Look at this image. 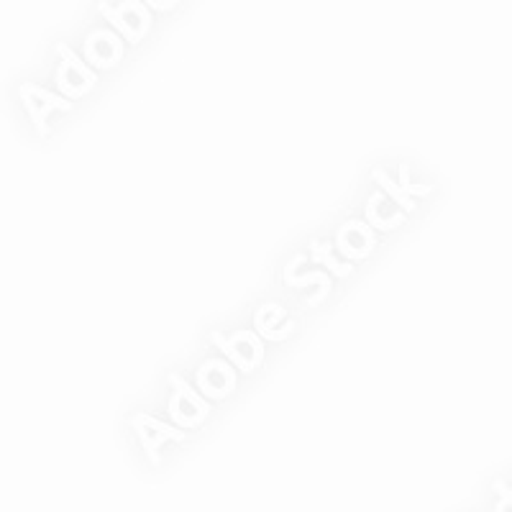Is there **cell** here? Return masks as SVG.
<instances>
[{
  "mask_svg": "<svg viewBox=\"0 0 512 512\" xmlns=\"http://www.w3.org/2000/svg\"><path fill=\"white\" fill-rule=\"evenodd\" d=\"M372 180L377 182L379 190L387 192V195H390V200H395V203L400 205V208L405 210V213H413V210H415V200L410 198L408 192H405V190H402V187H400V182L392 180V177L387 175L384 169H379V167L374 169V172H372Z\"/></svg>",
  "mask_w": 512,
  "mask_h": 512,
  "instance_id": "obj_14",
  "label": "cell"
},
{
  "mask_svg": "<svg viewBox=\"0 0 512 512\" xmlns=\"http://www.w3.org/2000/svg\"><path fill=\"white\" fill-rule=\"evenodd\" d=\"M103 16L105 21L113 26V31L123 36L128 44H139L149 29H152V11L144 3H131V0H121V3H105Z\"/></svg>",
  "mask_w": 512,
  "mask_h": 512,
  "instance_id": "obj_4",
  "label": "cell"
},
{
  "mask_svg": "<svg viewBox=\"0 0 512 512\" xmlns=\"http://www.w3.org/2000/svg\"><path fill=\"white\" fill-rule=\"evenodd\" d=\"M236 372L239 369L228 359H210L195 372V387L205 400H223L236 387Z\"/></svg>",
  "mask_w": 512,
  "mask_h": 512,
  "instance_id": "obj_9",
  "label": "cell"
},
{
  "mask_svg": "<svg viewBox=\"0 0 512 512\" xmlns=\"http://www.w3.org/2000/svg\"><path fill=\"white\" fill-rule=\"evenodd\" d=\"M254 331L264 341H285L295 331V323L280 303H264L254 313Z\"/></svg>",
  "mask_w": 512,
  "mask_h": 512,
  "instance_id": "obj_10",
  "label": "cell"
},
{
  "mask_svg": "<svg viewBox=\"0 0 512 512\" xmlns=\"http://www.w3.org/2000/svg\"><path fill=\"white\" fill-rule=\"evenodd\" d=\"M82 59L93 70H113L123 59V36L111 29L90 31L85 47H82Z\"/></svg>",
  "mask_w": 512,
  "mask_h": 512,
  "instance_id": "obj_8",
  "label": "cell"
},
{
  "mask_svg": "<svg viewBox=\"0 0 512 512\" xmlns=\"http://www.w3.org/2000/svg\"><path fill=\"white\" fill-rule=\"evenodd\" d=\"M364 221H367L374 231H392V228L405 223V210H402L395 200H390L387 192L377 190L374 195H369L367 208H364Z\"/></svg>",
  "mask_w": 512,
  "mask_h": 512,
  "instance_id": "obj_11",
  "label": "cell"
},
{
  "mask_svg": "<svg viewBox=\"0 0 512 512\" xmlns=\"http://www.w3.org/2000/svg\"><path fill=\"white\" fill-rule=\"evenodd\" d=\"M21 103H24L31 123H34V128L41 136L47 134V118L52 113L72 111V100L62 98L59 93H49V90L39 88L34 82H24L21 85Z\"/></svg>",
  "mask_w": 512,
  "mask_h": 512,
  "instance_id": "obj_5",
  "label": "cell"
},
{
  "mask_svg": "<svg viewBox=\"0 0 512 512\" xmlns=\"http://www.w3.org/2000/svg\"><path fill=\"white\" fill-rule=\"evenodd\" d=\"M310 259H313L315 264H320V267H326L328 274L331 277H349L351 272H354V264L346 262V259H341V256L336 254V244H331V241H310Z\"/></svg>",
  "mask_w": 512,
  "mask_h": 512,
  "instance_id": "obj_13",
  "label": "cell"
},
{
  "mask_svg": "<svg viewBox=\"0 0 512 512\" xmlns=\"http://www.w3.org/2000/svg\"><path fill=\"white\" fill-rule=\"evenodd\" d=\"M336 244L338 256L346 259V262H359V259H367L372 254V249L377 246V233L369 226L367 221H359V218H351V221L341 223L336 231Z\"/></svg>",
  "mask_w": 512,
  "mask_h": 512,
  "instance_id": "obj_6",
  "label": "cell"
},
{
  "mask_svg": "<svg viewBox=\"0 0 512 512\" xmlns=\"http://www.w3.org/2000/svg\"><path fill=\"white\" fill-rule=\"evenodd\" d=\"M57 52L62 57V62L57 67V77H54L59 95L67 100H77L85 93H90L95 88V82H98V75L93 72V67L80 54L72 52L67 44H59Z\"/></svg>",
  "mask_w": 512,
  "mask_h": 512,
  "instance_id": "obj_3",
  "label": "cell"
},
{
  "mask_svg": "<svg viewBox=\"0 0 512 512\" xmlns=\"http://www.w3.org/2000/svg\"><path fill=\"white\" fill-rule=\"evenodd\" d=\"M169 384H172V397H169L167 413L172 418V425L187 431V428H198L210 413V402L200 395L190 382L180 377V374H169Z\"/></svg>",
  "mask_w": 512,
  "mask_h": 512,
  "instance_id": "obj_1",
  "label": "cell"
},
{
  "mask_svg": "<svg viewBox=\"0 0 512 512\" xmlns=\"http://www.w3.org/2000/svg\"><path fill=\"white\" fill-rule=\"evenodd\" d=\"M397 182H400L402 190L408 192L413 200L415 198H425V195L433 190L431 185H413V182H410V175H408V164H405V162L400 164V177H397Z\"/></svg>",
  "mask_w": 512,
  "mask_h": 512,
  "instance_id": "obj_15",
  "label": "cell"
},
{
  "mask_svg": "<svg viewBox=\"0 0 512 512\" xmlns=\"http://www.w3.org/2000/svg\"><path fill=\"white\" fill-rule=\"evenodd\" d=\"M285 285L287 287H308V285L318 287V290H315V295H310V300H308L310 308H315V305L323 303V300L328 297V292H331V274L323 272L320 267L308 269L305 274H297L295 269L287 264V267H285Z\"/></svg>",
  "mask_w": 512,
  "mask_h": 512,
  "instance_id": "obj_12",
  "label": "cell"
},
{
  "mask_svg": "<svg viewBox=\"0 0 512 512\" xmlns=\"http://www.w3.org/2000/svg\"><path fill=\"white\" fill-rule=\"evenodd\" d=\"M128 423H131V428L136 431V436H139L146 456H149V461H152L154 466L159 464V451H162L164 443L185 441V431H182V428L162 423V420L152 418V415H146V413H136L134 418L128 420Z\"/></svg>",
  "mask_w": 512,
  "mask_h": 512,
  "instance_id": "obj_7",
  "label": "cell"
},
{
  "mask_svg": "<svg viewBox=\"0 0 512 512\" xmlns=\"http://www.w3.org/2000/svg\"><path fill=\"white\" fill-rule=\"evenodd\" d=\"M210 344L221 349V354L244 374L254 372L264 359V338L256 331H236L231 336L213 331L210 333Z\"/></svg>",
  "mask_w": 512,
  "mask_h": 512,
  "instance_id": "obj_2",
  "label": "cell"
}]
</instances>
